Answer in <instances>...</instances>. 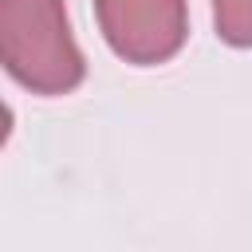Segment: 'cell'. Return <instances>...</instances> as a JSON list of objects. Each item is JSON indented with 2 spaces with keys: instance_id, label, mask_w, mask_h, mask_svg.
Returning <instances> with one entry per match:
<instances>
[{
  "instance_id": "obj_2",
  "label": "cell",
  "mask_w": 252,
  "mask_h": 252,
  "mask_svg": "<svg viewBox=\"0 0 252 252\" xmlns=\"http://www.w3.org/2000/svg\"><path fill=\"white\" fill-rule=\"evenodd\" d=\"M94 20L106 47L130 67L169 63L189 35L185 0H94Z\"/></svg>"
},
{
  "instance_id": "obj_1",
  "label": "cell",
  "mask_w": 252,
  "mask_h": 252,
  "mask_svg": "<svg viewBox=\"0 0 252 252\" xmlns=\"http://www.w3.org/2000/svg\"><path fill=\"white\" fill-rule=\"evenodd\" d=\"M0 63L32 94L59 98L83 87L87 59L63 0H0Z\"/></svg>"
},
{
  "instance_id": "obj_3",
  "label": "cell",
  "mask_w": 252,
  "mask_h": 252,
  "mask_svg": "<svg viewBox=\"0 0 252 252\" xmlns=\"http://www.w3.org/2000/svg\"><path fill=\"white\" fill-rule=\"evenodd\" d=\"M213 28L220 43L248 51L252 47V0H213Z\"/></svg>"
}]
</instances>
